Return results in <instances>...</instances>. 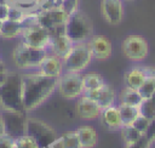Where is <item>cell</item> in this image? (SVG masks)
<instances>
[{
	"mask_svg": "<svg viewBox=\"0 0 155 148\" xmlns=\"http://www.w3.org/2000/svg\"><path fill=\"white\" fill-rule=\"evenodd\" d=\"M57 90V79L48 78L38 70L21 73V95L24 112L41 106Z\"/></svg>",
	"mask_w": 155,
	"mask_h": 148,
	"instance_id": "1",
	"label": "cell"
},
{
	"mask_svg": "<svg viewBox=\"0 0 155 148\" xmlns=\"http://www.w3.org/2000/svg\"><path fill=\"white\" fill-rule=\"evenodd\" d=\"M0 109L24 112L21 95V73L7 72L5 81L0 85Z\"/></svg>",
	"mask_w": 155,
	"mask_h": 148,
	"instance_id": "2",
	"label": "cell"
},
{
	"mask_svg": "<svg viewBox=\"0 0 155 148\" xmlns=\"http://www.w3.org/2000/svg\"><path fill=\"white\" fill-rule=\"evenodd\" d=\"M65 35L74 42H85L93 35V23L84 11L71 13L64 24Z\"/></svg>",
	"mask_w": 155,
	"mask_h": 148,
	"instance_id": "3",
	"label": "cell"
},
{
	"mask_svg": "<svg viewBox=\"0 0 155 148\" xmlns=\"http://www.w3.org/2000/svg\"><path fill=\"white\" fill-rule=\"evenodd\" d=\"M48 53L50 51L46 49H35L19 42L12 52V59L19 70H36Z\"/></svg>",
	"mask_w": 155,
	"mask_h": 148,
	"instance_id": "4",
	"label": "cell"
},
{
	"mask_svg": "<svg viewBox=\"0 0 155 148\" xmlns=\"http://www.w3.org/2000/svg\"><path fill=\"white\" fill-rule=\"evenodd\" d=\"M92 59L93 56L88 46V42H76L71 46L65 57L62 58L64 72L82 73L90 66Z\"/></svg>",
	"mask_w": 155,
	"mask_h": 148,
	"instance_id": "5",
	"label": "cell"
},
{
	"mask_svg": "<svg viewBox=\"0 0 155 148\" xmlns=\"http://www.w3.org/2000/svg\"><path fill=\"white\" fill-rule=\"evenodd\" d=\"M25 133L33 136L40 148H50V146L57 138L56 131L48 124L35 118H27Z\"/></svg>",
	"mask_w": 155,
	"mask_h": 148,
	"instance_id": "6",
	"label": "cell"
},
{
	"mask_svg": "<svg viewBox=\"0 0 155 148\" xmlns=\"http://www.w3.org/2000/svg\"><path fill=\"white\" fill-rule=\"evenodd\" d=\"M57 90L59 95L68 99H76L84 95L82 73L63 72L57 79Z\"/></svg>",
	"mask_w": 155,
	"mask_h": 148,
	"instance_id": "7",
	"label": "cell"
},
{
	"mask_svg": "<svg viewBox=\"0 0 155 148\" xmlns=\"http://www.w3.org/2000/svg\"><path fill=\"white\" fill-rule=\"evenodd\" d=\"M52 35L42 25L34 23L24 27L21 34V42L35 49H46L50 51Z\"/></svg>",
	"mask_w": 155,
	"mask_h": 148,
	"instance_id": "8",
	"label": "cell"
},
{
	"mask_svg": "<svg viewBox=\"0 0 155 148\" xmlns=\"http://www.w3.org/2000/svg\"><path fill=\"white\" fill-rule=\"evenodd\" d=\"M122 52L128 59L133 62H142L149 53L148 41L142 35L131 34L122 41Z\"/></svg>",
	"mask_w": 155,
	"mask_h": 148,
	"instance_id": "9",
	"label": "cell"
},
{
	"mask_svg": "<svg viewBox=\"0 0 155 148\" xmlns=\"http://www.w3.org/2000/svg\"><path fill=\"white\" fill-rule=\"evenodd\" d=\"M68 15L65 13V11L58 6V7H53L50 10H39L36 11V22L38 24L42 25L44 28H46L51 35L57 32L58 29L63 28L65 24V21L68 19Z\"/></svg>",
	"mask_w": 155,
	"mask_h": 148,
	"instance_id": "10",
	"label": "cell"
},
{
	"mask_svg": "<svg viewBox=\"0 0 155 148\" xmlns=\"http://www.w3.org/2000/svg\"><path fill=\"white\" fill-rule=\"evenodd\" d=\"M6 133L13 138L19 137L25 133V121L27 116L24 112H12V110H2Z\"/></svg>",
	"mask_w": 155,
	"mask_h": 148,
	"instance_id": "11",
	"label": "cell"
},
{
	"mask_svg": "<svg viewBox=\"0 0 155 148\" xmlns=\"http://www.w3.org/2000/svg\"><path fill=\"white\" fill-rule=\"evenodd\" d=\"M101 12L103 18L111 25L120 24L124 19L125 10L122 0H102Z\"/></svg>",
	"mask_w": 155,
	"mask_h": 148,
	"instance_id": "12",
	"label": "cell"
},
{
	"mask_svg": "<svg viewBox=\"0 0 155 148\" xmlns=\"http://www.w3.org/2000/svg\"><path fill=\"white\" fill-rule=\"evenodd\" d=\"M88 46L91 49L92 56L94 59L104 61L108 59L113 53V46L110 40L102 34H93L88 39Z\"/></svg>",
	"mask_w": 155,
	"mask_h": 148,
	"instance_id": "13",
	"label": "cell"
},
{
	"mask_svg": "<svg viewBox=\"0 0 155 148\" xmlns=\"http://www.w3.org/2000/svg\"><path fill=\"white\" fill-rule=\"evenodd\" d=\"M84 95H86L87 97H90L93 101H96L102 109L108 108L110 106H114L115 102H116V92L107 82H104L102 86H99V87H97V89H94L92 91L85 92Z\"/></svg>",
	"mask_w": 155,
	"mask_h": 148,
	"instance_id": "14",
	"label": "cell"
},
{
	"mask_svg": "<svg viewBox=\"0 0 155 148\" xmlns=\"http://www.w3.org/2000/svg\"><path fill=\"white\" fill-rule=\"evenodd\" d=\"M76 99L78 101L75 104V109H76L78 115L81 119L93 120V119L99 118V115L102 113V108L98 106V103L96 101L87 97L86 95H81Z\"/></svg>",
	"mask_w": 155,
	"mask_h": 148,
	"instance_id": "15",
	"label": "cell"
},
{
	"mask_svg": "<svg viewBox=\"0 0 155 148\" xmlns=\"http://www.w3.org/2000/svg\"><path fill=\"white\" fill-rule=\"evenodd\" d=\"M36 70L39 73H41L42 75H45V76L58 79L64 72L63 61L58 56H56L53 53H48L44 58V61L40 63V66L38 67Z\"/></svg>",
	"mask_w": 155,
	"mask_h": 148,
	"instance_id": "16",
	"label": "cell"
},
{
	"mask_svg": "<svg viewBox=\"0 0 155 148\" xmlns=\"http://www.w3.org/2000/svg\"><path fill=\"white\" fill-rule=\"evenodd\" d=\"M73 45H74V42L65 35L64 27H63L52 34L51 45H50V53H53V55L58 56L59 58H64Z\"/></svg>",
	"mask_w": 155,
	"mask_h": 148,
	"instance_id": "17",
	"label": "cell"
},
{
	"mask_svg": "<svg viewBox=\"0 0 155 148\" xmlns=\"http://www.w3.org/2000/svg\"><path fill=\"white\" fill-rule=\"evenodd\" d=\"M99 119H101V123L108 130H111V131H120L124 126L121 115H120V112H119V108L116 104L102 109Z\"/></svg>",
	"mask_w": 155,
	"mask_h": 148,
	"instance_id": "18",
	"label": "cell"
},
{
	"mask_svg": "<svg viewBox=\"0 0 155 148\" xmlns=\"http://www.w3.org/2000/svg\"><path fill=\"white\" fill-rule=\"evenodd\" d=\"M82 148H94L98 142V135L94 127L90 125L80 126L75 130Z\"/></svg>",
	"mask_w": 155,
	"mask_h": 148,
	"instance_id": "19",
	"label": "cell"
},
{
	"mask_svg": "<svg viewBox=\"0 0 155 148\" xmlns=\"http://www.w3.org/2000/svg\"><path fill=\"white\" fill-rule=\"evenodd\" d=\"M145 79L147 75L143 70V66H134L125 73V84L131 89L138 90Z\"/></svg>",
	"mask_w": 155,
	"mask_h": 148,
	"instance_id": "20",
	"label": "cell"
},
{
	"mask_svg": "<svg viewBox=\"0 0 155 148\" xmlns=\"http://www.w3.org/2000/svg\"><path fill=\"white\" fill-rule=\"evenodd\" d=\"M50 148H82V147L74 130V131L64 132L62 136L57 137L53 141V143L50 146Z\"/></svg>",
	"mask_w": 155,
	"mask_h": 148,
	"instance_id": "21",
	"label": "cell"
},
{
	"mask_svg": "<svg viewBox=\"0 0 155 148\" xmlns=\"http://www.w3.org/2000/svg\"><path fill=\"white\" fill-rule=\"evenodd\" d=\"M119 103H124V104H128V106H134V107H139L140 103L143 102V97L140 96V93L138 92V90L136 89H131L128 86H125L119 96H117Z\"/></svg>",
	"mask_w": 155,
	"mask_h": 148,
	"instance_id": "22",
	"label": "cell"
},
{
	"mask_svg": "<svg viewBox=\"0 0 155 148\" xmlns=\"http://www.w3.org/2000/svg\"><path fill=\"white\" fill-rule=\"evenodd\" d=\"M24 27L19 22H15L11 19L2 21L1 29H0V36L4 39H15L21 36Z\"/></svg>",
	"mask_w": 155,
	"mask_h": 148,
	"instance_id": "23",
	"label": "cell"
},
{
	"mask_svg": "<svg viewBox=\"0 0 155 148\" xmlns=\"http://www.w3.org/2000/svg\"><path fill=\"white\" fill-rule=\"evenodd\" d=\"M104 79L99 73L96 72H87L82 73V85H84V93L92 91L104 84Z\"/></svg>",
	"mask_w": 155,
	"mask_h": 148,
	"instance_id": "24",
	"label": "cell"
},
{
	"mask_svg": "<svg viewBox=\"0 0 155 148\" xmlns=\"http://www.w3.org/2000/svg\"><path fill=\"white\" fill-rule=\"evenodd\" d=\"M120 115H121V120H122V125L124 126H128L132 125L133 121L137 119V116L140 114L139 113V108L134 107V106H128V104H124V103H119L117 104Z\"/></svg>",
	"mask_w": 155,
	"mask_h": 148,
	"instance_id": "25",
	"label": "cell"
},
{
	"mask_svg": "<svg viewBox=\"0 0 155 148\" xmlns=\"http://www.w3.org/2000/svg\"><path fill=\"white\" fill-rule=\"evenodd\" d=\"M121 131V136L125 141L126 144H131V143H134L137 142L138 140L142 138L143 133H140L134 126L132 125H128V126H122V129L120 130Z\"/></svg>",
	"mask_w": 155,
	"mask_h": 148,
	"instance_id": "26",
	"label": "cell"
},
{
	"mask_svg": "<svg viewBox=\"0 0 155 148\" xmlns=\"http://www.w3.org/2000/svg\"><path fill=\"white\" fill-rule=\"evenodd\" d=\"M138 92L143 97V99L150 98L151 95L155 92V78H147L144 82L139 86Z\"/></svg>",
	"mask_w": 155,
	"mask_h": 148,
	"instance_id": "27",
	"label": "cell"
},
{
	"mask_svg": "<svg viewBox=\"0 0 155 148\" xmlns=\"http://www.w3.org/2000/svg\"><path fill=\"white\" fill-rule=\"evenodd\" d=\"M16 148H40V147L33 136L24 133L16 138Z\"/></svg>",
	"mask_w": 155,
	"mask_h": 148,
	"instance_id": "28",
	"label": "cell"
},
{
	"mask_svg": "<svg viewBox=\"0 0 155 148\" xmlns=\"http://www.w3.org/2000/svg\"><path fill=\"white\" fill-rule=\"evenodd\" d=\"M27 11H24L22 7L17 6V5H10V10H8V17L7 19H11V21H15V22H19L22 23L27 16Z\"/></svg>",
	"mask_w": 155,
	"mask_h": 148,
	"instance_id": "29",
	"label": "cell"
},
{
	"mask_svg": "<svg viewBox=\"0 0 155 148\" xmlns=\"http://www.w3.org/2000/svg\"><path fill=\"white\" fill-rule=\"evenodd\" d=\"M138 108H139L140 115L148 118L149 120L155 116V104H154L149 98L143 99V102L140 103V106H139Z\"/></svg>",
	"mask_w": 155,
	"mask_h": 148,
	"instance_id": "30",
	"label": "cell"
},
{
	"mask_svg": "<svg viewBox=\"0 0 155 148\" xmlns=\"http://www.w3.org/2000/svg\"><path fill=\"white\" fill-rule=\"evenodd\" d=\"M149 123H150V120L148 119V118H145V116H143V115H138L137 116V119L133 121V124H132V126H134L140 133H145V131H147V129H148V126H149Z\"/></svg>",
	"mask_w": 155,
	"mask_h": 148,
	"instance_id": "31",
	"label": "cell"
},
{
	"mask_svg": "<svg viewBox=\"0 0 155 148\" xmlns=\"http://www.w3.org/2000/svg\"><path fill=\"white\" fill-rule=\"evenodd\" d=\"M61 7L65 11L68 16H70L71 13L79 10V0H63L61 4Z\"/></svg>",
	"mask_w": 155,
	"mask_h": 148,
	"instance_id": "32",
	"label": "cell"
},
{
	"mask_svg": "<svg viewBox=\"0 0 155 148\" xmlns=\"http://www.w3.org/2000/svg\"><path fill=\"white\" fill-rule=\"evenodd\" d=\"M0 148H16V138L7 133L0 136Z\"/></svg>",
	"mask_w": 155,
	"mask_h": 148,
	"instance_id": "33",
	"label": "cell"
},
{
	"mask_svg": "<svg viewBox=\"0 0 155 148\" xmlns=\"http://www.w3.org/2000/svg\"><path fill=\"white\" fill-rule=\"evenodd\" d=\"M145 138L149 141V143H154L155 142V116L153 119H150V123H149V126L144 133Z\"/></svg>",
	"mask_w": 155,
	"mask_h": 148,
	"instance_id": "34",
	"label": "cell"
},
{
	"mask_svg": "<svg viewBox=\"0 0 155 148\" xmlns=\"http://www.w3.org/2000/svg\"><path fill=\"white\" fill-rule=\"evenodd\" d=\"M126 148H150V143H149V141L145 138V136L143 135L142 138L138 140L137 142L131 143V144H126Z\"/></svg>",
	"mask_w": 155,
	"mask_h": 148,
	"instance_id": "35",
	"label": "cell"
},
{
	"mask_svg": "<svg viewBox=\"0 0 155 148\" xmlns=\"http://www.w3.org/2000/svg\"><path fill=\"white\" fill-rule=\"evenodd\" d=\"M8 10H10L8 4H0V21H6L7 19Z\"/></svg>",
	"mask_w": 155,
	"mask_h": 148,
	"instance_id": "36",
	"label": "cell"
},
{
	"mask_svg": "<svg viewBox=\"0 0 155 148\" xmlns=\"http://www.w3.org/2000/svg\"><path fill=\"white\" fill-rule=\"evenodd\" d=\"M143 70H144L147 78H155V67L143 66Z\"/></svg>",
	"mask_w": 155,
	"mask_h": 148,
	"instance_id": "37",
	"label": "cell"
},
{
	"mask_svg": "<svg viewBox=\"0 0 155 148\" xmlns=\"http://www.w3.org/2000/svg\"><path fill=\"white\" fill-rule=\"evenodd\" d=\"M6 135V127H5V120L2 115V110L0 109V136Z\"/></svg>",
	"mask_w": 155,
	"mask_h": 148,
	"instance_id": "38",
	"label": "cell"
},
{
	"mask_svg": "<svg viewBox=\"0 0 155 148\" xmlns=\"http://www.w3.org/2000/svg\"><path fill=\"white\" fill-rule=\"evenodd\" d=\"M6 72H8L7 68H6V64L0 59V74H1V73H6Z\"/></svg>",
	"mask_w": 155,
	"mask_h": 148,
	"instance_id": "39",
	"label": "cell"
},
{
	"mask_svg": "<svg viewBox=\"0 0 155 148\" xmlns=\"http://www.w3.org/2000/svg\"><path fill=\"white\" fill-rule=\"evenodd\" d=\"M6 75H7V72H6V73H1V74H0V85H1V84L5 81Z\"/></svg>",
	"mask_w": 155,
	"mask_h": 148,
	"instance_id": "40",
	"label": "cell"
},
{
	"mask_svg": "<svg viewBox=\"0 0 155 148\" xmlns=\"http://www.w3.org/2000/svg\"><path fill=\"white\" fill-rule=\"evenodd\" d=\"M149 99H150V101H151V102H153V103H154V104H155V92H154V93H153V95H151V97H150V98H149Z\"/></svg>",
	"mask_w": 155,
	"mask_h": 148,
	"instance_id": "41",
	"label": "cell"
},
{
	"mask_svg": "<svg viewBox=\"0 0 155 148\" xmlns=\"http://www.w3.org/2000/svg\"><path fill=\"white\" fill-rule=\"evenodd\" d=\"M1 24H2V21H0V29H1Z\"/></svg>",
	"mask_w": 155,
	"mask_h": 148,
	"instance_id": "42",
	"label": "cell"
}]
</instances>
